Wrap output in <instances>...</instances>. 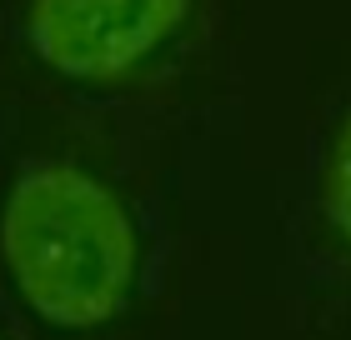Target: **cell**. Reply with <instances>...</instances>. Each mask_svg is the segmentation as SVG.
Segmentation results:
<instances>
[{
	"label": "cell",
	"instance_id": "3",
	"mask_svg": "<svg viewBox=\"0 0 351 340\" xmlns=\"http://www.w3.org/2000/svg\"><path fill=\"white\" fill-rule=\"evenodd\" d=\"M322 220L337 235V246L351 250V105L337 120V135H331V151L322 166Z\"/></svg>",
	"mask_w": 351,
	"mask_h": 340
},
{
	"label": "cell",
	"instance_id": "1",
	"mask_svg": "<svg viewBox=\"0 0 351 340\" xmlns=\"http://www.w3.org/2000/svg\"><path fill=\"white\" fill-rule=\"evenodd\" d=\"M0 261L30 315L56 330H95L131 300L136 225L90 170L30 160L0 205Z\"/></svg>",
	"mask_w": 351,
	"mask_h": 340
},
{
	"label": "cell",
	"instance_id": "2",
	"mask_svg": "<svg viewBox=\"0 0 351 340\" xmlns=\"http://www.w3.org/2000/svg\"><path fill=\"white\" fill-rule=\"evenodd\" d=\"M196 0H30L25 45L66 80H121L186 25Z\"/></svg>",
	"mask_w": 351,
	"mask_h": 340
}]
</instances>
